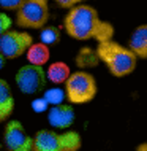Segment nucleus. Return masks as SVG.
Wrapping results in <instances>:
<instances>
[{
    "label": "nucleus",
    "mask_w": 147,
    "mask_h": 151,
    "mask_svg": "<svg viewBox=\"0 0 147 151\" xmlns=\"http://www.w3.org/2000/svg\"><path fill=\"white\" fill-rule=\"evenodd\" d=\"M63 27L71 38L81 40V42L93 38L100 43L112 40L114 37L112 24L101 21L98 11L85 3H77L68 8V13L63 18Z\"/></svg>",
    "instance_id": "f257e3e1"
},
{
    "label": "nucleus",
    "mask_w": 147,
    "mask_h": 151,
    "mask_svg": "<svg viewBox=\"0 0 147 151\" xmlns=\"http://www.w3.org/2000/svg\"><path fill=\"white\" fill-rule=\"evenodd\" d=\"M97 56L101 62L108 67L109 73L117 78H124L130 75L136 68L138 58L133 54V51L128 46L114 42V40H106L100 42L97 46Z\"/></svg>",
    "instance_id": "f03ea898"
},
{
    "label": "nucleus",
    "mask_w": 147,
    "mask_h": 151,
    "mask_svg": "<svg viewBox=\"0 0 147 151\" xmlns=\"http://www.w3.org/2000/svg\"><path fill=\"white\" fill-rule=\"evenodd\" d=\"M33 151H79L82 138L75 130L54 132V130H38L33 137Z\"/></svg>",
    "instance_id": "7ed1b4c3"
},
{
    "label": "nucleus",
    "mask_w": 147,
    "mask_h": 151,
    "mask_svg": "<svg viewBox=\"0 0 147 151\" xmlns=\"http://www.w3.org/2000/svg\"><path fill=\"white\" fill-rule=\"evenodd\" d=\"M65 94L70 104H87L97 96V81L92 73L77 70L70 73L65 81Z\"/></svg>",
    "instance_id": "20e7f679"
},
{
    "label": "nucleus",
    "mask_w": 147,
    "mask_h": 151,
    "mask_svg": "<svg viewBox=\"0 0 147 151\" xmlns=\"http://www.w3.org/2000/svg\"><path fill=\"white\" fill-rule=\"evenodd\" d=\"M49 19V0H24L16 10V26L21 29H41Z\"/></svg>",
    "instance_id": "39448f33"
},
{
    "label": "nucleus",
    "mask_w": 147,
    "mask_h": 151,
    "mask_svg": "<svg viewBox=\"0 0 147 151\" xmlns=\"http://www.w3.org/2000/svg\"><path fill=\"white\" fill-rule=\"evenodd\" d=\"M16 84H18L19 91L22 94L35 96V94L41 92L48 84L46 70L41 65H33V64L22 65L16 73Z\"/></svg>",
    "instance_id": "423d86ee"
},
{
    "label": "nucleus",
    "mask_w": 147,
    "mask_h": 151,
    "mask_svg": "<svg viewBox=\"0 0 147 151\" xmlns=\"http://www.w3.org/2000/svg\"><path fill=\"white\" fill-rule=\"evenodd\" d=\"M33 43V37L28 32L8 29L0 35V54L5 59H18L26 54L27 48Z\"/></svg>",
    "instance_id": "0eeeda50"
},
{
    "label": "nucleus",
    "mask_w": 147,
    "mask_h": 151,
    "mask_svg": "<svg viewBox=\"0 0 147 151\" xmlns=\"http://www.w3.org/2000/svg\"><path fill=\"white\" fill-rule=\"evenodd\" d=\"M3 143L8 151H33V138L26 132L21 121H6L3 129Z\"/></svg>",
    "instance_id": "6e6552de"
},
{
    "label": "nucleus",
    "mask_w": 147,
    "mask_h": 151,
    "mask_svg": "<svg viewBox=\"0 0 147 151\" xmlns=\"http://www.w3.org/2000/svg\"><path fill=\"white\" fill-rule=\"evenodd\" d=\"M48 121L52 127L67 129L75 122V110L71 105H54L48 113Z\"/></svg>",
    "instance_id": "1a4fd4ad"
},
{
    "label": "nucleus",
    "mask_w": 147,
    "mask_h": 151,
    "mask_svg": "<svg viewBox=\"0 0 147 151\" xmlns=\"http://www.w3.org/2000/svg\"><path fill=\"white\" fill-rule=\"evenodd\" d=\"M128 48L138 59H147V24L138 26L128 38Z\"/></svg>",
    "instance_id": "9d476101"
},
{
    "label": "nucleus",
    "mask_w": 147,
    "mask_h": 151,
    "mask_svg": "<svg viewBox=\"0 0 147 151\" xmlns=\"http://www.w3.org/2000/svg\"><path fill=\"white\" fill-rule=\"evenodd\" d=\"M14 110V97L11 92L10 84L0 78V122L6 121L13 115Z\"/></svg>",
    "instance_id": "9b49d317"
},
{
    "label": "nucleus",
    "mask_w": 147,
    "mask_h": 151,
    "mask_svg": "<svg viewBox=\"0 0 147 151\" xmlns=\"http://www.w3.org/2000/svg\"><path fill=\"white\" fill-rule=\"evenodd\" d=\"M26 58L28 60V64L33 65H43L48 64L49 58H51V52H49V46H46L44 43L38 42V43H32L26 51Z\"/></svg>",
    "instance_id": "f8f14e48"
},
{
    "label": "nucleus",
    "mask_w": 147,
    "mask_h": 151,
    "mask_svg": "<svg viewBox=\"0 0 147 151\" xmlns=\"http://www.w3.org/2000/svg\"><path fill=\"white\" fill-rule=\"evenodd\" d=\"M70 73H71L70 67L65 62H54L48 67L46 78H48V81H51V83H54V84H62L67 81V78L70 76Z\"/></svg>",
    "instance_id": "ddd939ff"
},
{
    "label": "nucleus",
    "mask_w": 147,
    "mask_h": 151,
    "mask_svg": "<svg viewBox=\"0 0 147 151\" xmlns=\"http://www.w3.org/2000/svg\"><path fill=\"white\" fill-rule=\"evenodd\" d=\"M100 59L97 56V51L90 50V48H82L79 50L76 56V65L81 68V70H85V68H90V67H97Z\"/></svg>",
    "instance_id": "4468645a"
},
{
    "label": "nucleus",
    "mask_w": 147,
    "mask_h": 151,
    "mask_svg": "<svg viewBox=\"0 0 147 151\" xmlns=\"http://www.w3.org/2000/svg\"><path fill=\"white\" fill-rule=\"evenodd\" d=\"M40 42L44 43L46 46H55L60 42V30L59 27L54 26H43L41 27V34H40Z\"/></svg>",
    "instance_id": "2eb2a0df"
},
{
    "label": "nucleus",
    "mask_w": 147,
    "mask_h": 151,
    "mask_svg": "<svg viewBox=\"0 0 147 151\" xmlns=\"http://www.w3.org/2000/svg\"><path fill=\"white\" fill-rule=\"evenodd\" d=\"M44 99L48 100V104L57 105L63 100V92L59 91V89H49V91H46V94H44Z\"/></svg>",
    "instance_id": "dca6fc26"
},
{
    "label": "nucleus",
    "mask_w": 147,
    "mask_h": 151,
    "mask_svg": "<svg viewBox=\"0 0 147 151\" xmlns=\"http://www.w3.org/2000/svg\"><path fill=\"white\" fill-rule=\"evenodd\" d=\"M24 0H0V8L6 11H16Z\"/></svg>",
    "instance_id": "f3484780"
},
{
    "label": "nucleus",
    "mask_w": 147,
    "mask_h": 151,
    "mask_svg": "<svg viewBox=\"0 0 147 151\" xmlns=\"http://www.w3.org/2000/svg\"><path fill=\"white\" fill-rule=\"evenodd\" d=\"M11 26H13V19L8 14H5L3 11H0V35L3 32H6L8 29H11Z\"/></svg>",
    "instance_id": "a211bd4d"
},
{
    "label": "nucleus",
    "mask_w": 147,
    "mask_h": 151,
    "mask_svg": "<svg viewBox=\"0 0 147 151\" xmlns=\"http://www.w3.org/2000/svg\"><path fill=\"white\" fill-rule=\"evenodd\" d=\"M32 107H33V110L36 113H41V111H44V110L48 108V100L44 99H35L33 100V104H32Z\"/></svg>",
    "instance_id": "6ab92c4d"
},
{
    "label": "nucleus",
    "mask_w": 147,
    "mask_h": 151,
    "mask_svg": "<svg viewBox=\"0 0 147 151\" xmlns=\"http://www.w3.org/2000/svg\"><path fill=\"white\" fill-rule=\"evenodd\" d=\"M54 2H55L60 8H71V6L77 5V3L85 2V0H54Z\"/></svg>",
    "instance_id": "aec40b11"
},
{
    "label": "nucleus",
    "mask_w": 147,
    "mask_h": 151,
    "mask_svg": "<svg viewBox=\"0 0 147 151\" xmlns=\"http://www.w3.org/2000/svg\"><path fill=\"white\" fill-rule=\"evenodd\" d=\"M134 151H147V142H146V143H139Z\"/></svg>",
    "instance_id": "412c9836"
},
{
    "label": "nucleus",
    "mask_w": 147,
    "mask_h": 151,
    "mask_svg": "<svg viewBox=\"0 0 147 151\" xmlns=\"http://www.w3.org/2000/svg\"><path fill=\"white\" fill-rule=\"evenodd\" d=\"M5 58H3V56L2 54H0V70H2V68H3V65H5Z\"/></svg>",
    "instance_id": "4be33fe9"
}]
</instances>
